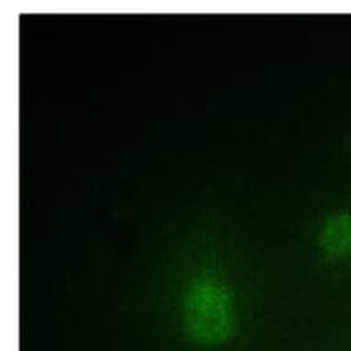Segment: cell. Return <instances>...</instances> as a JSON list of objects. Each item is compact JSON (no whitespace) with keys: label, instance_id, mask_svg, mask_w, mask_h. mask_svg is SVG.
<instances>
[{"label":"cell","instance_id":"cell-1","mask_svg":"<svg viewBox=\"0 0 351 351\" xmlns=\"http://www.w3.org/2000/svg\"><path fill=\"white\" fill-rule=\"evenodd\" d=\"M186 329L202 344H217L230 335L232 296L215 282H199L188 291L184 304Z\"/></svg>","mask_w":351,"mask_h":351},{"label":"cell","instance_id":"cell-2","mask_svg":"<svg viewBox=\"0 0 351 351\" xmlns=\"http://www.w3.org/2000/svg\"><path fill=\"white\" fill-rule=\"evenodd\" d=\"M322 243L329 252H340L351 243V217L333 219L324 228Z\"/></svg>","mask_w":351,"mask_h":351}]
</instances>
